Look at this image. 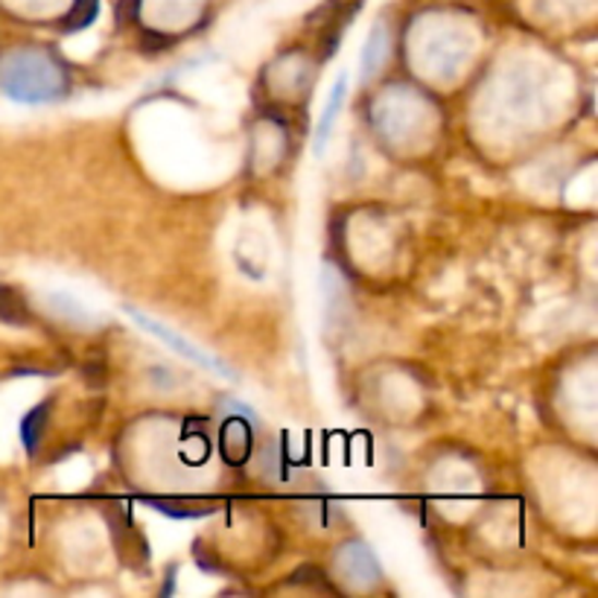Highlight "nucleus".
Wrapping results in <instances>:
<instances>
[{
  "mask_svg": "<svg viewBox=\"0 0 598 598\" xmlns=\"http://www.w3.org/2000/svg\"><path fill=\"white\" fill-rule=\"evenodd\" d=\"M71 68L53 47H15L0 56V94L24 106H53L71 94Z\"/></svg>",
  "mask_w": 598,
  "mask_h": 598,
  "instance_id": "nucleus-1",
  "label": "nucleus"
},
{
  "mask_svg": "<svg viewBox=\"0 0 598 598\" xmlns=\"http://www.w3.org/2000/svg\"><path fill=\"white\" fill-rule=\"evenodd\" d=\"M129 315H134V322L141 324L143 331H150V333H153V336H158V339L167 342V345H170L172 350H179L181 357L193 359V362H199V366L211 368V371H216V374L231 376V371H228V368H225V366H219V362H216V359L211 357V354H205V350H202V348H196V345H193V342L184 339V336H176V333H172L170 327H164V324L153 322L150 315L137 313V310H129Z\"/></svg>",
  "mask_w": 598,
  "mask_h": 598,
  "instance_id": "nucleus-2",
  "label": "nucleus"
},
{
  "mask_svg": "<svg viewBox=\"0 0 598 598\" xmlns=\"http://www.w3.org/2000/svg\"><path fill=\"white\" fill-rule=\"evenodd\" d=\"M345 97H348V73L342 71L339 76H336V82H333V91H331V97H327V106H324L322 117H319V125H315V141H313L315 155L324 153V146H327V137H331V129H333V123H336V117H339Z\"/></svg>",
  "mask_w": 598,
  "mask_h": 598,
  "instance_id": "nucleus-3",
  "label": "nucleus"
},
{
  "mask_svg": "<svg viewBox=\"0 0 598 598\" xmlns=\"http://www.w3.org/2000/svg\"><path fill=\"white\" fill-rule=\"evenodd\" d=\"M383 45H385V33L383 27H374V33L368 36L366 47H362V62H359V80L366 85L374 71L380 68V59H383Z\"/></svg>",
  "mask_w": 598,
  "mask_h": 598,
  "instance_id": "nucleus-4",
  "label": "nucleus"
}]
</instances>
